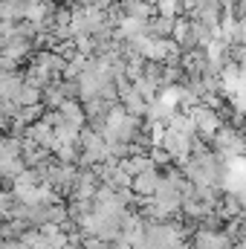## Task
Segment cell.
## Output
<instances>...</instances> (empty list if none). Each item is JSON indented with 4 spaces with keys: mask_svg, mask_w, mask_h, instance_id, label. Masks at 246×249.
Returning <instances> with one entry per match:
<instances>
[{
    "mask_svg": "<svg viewBox=\"0 0 246 249\" xmlns=\"http://www.w3.org/2000/svg\"><path fill=\"white\" fill-rule=\"evenodd\" d=\"M159 142H162V148H165L168 157H174V160H185V157H188V145H191V139H188L185 133H177V130L168 127V130L162 133Z\"/></svg>",
    "mask_w": 246,
    "mask_h": 249,
    "instance_id": "obj_1",
    "label": "cell"
},
{
    "mask_svg": "<svg viewBox=\"0 0 246 249\" xmlns=\"http://www.w3.org/2000/svg\"><path fill=\"white\" fill-rule=\"evenodd\" d=\"M157 183H159V174H157V168L151 165V168L139 171V177L133 180V191H139V194H154Z\"/></svg>",
    "mask_w": 246,
    "mask_h": 249,
    "instance_id": "obj_2",
    "label": "cell"
},
{
    "mask_svg": "<svg viewBox=\"0 0 246 249\" xmlns=\"http://www.w3.org/2000/svg\"><path fill=\"white\" fill-rule=\"evenodd\" d=\"M18 154H20V142L18 139H0V162L15 160Z\"/></svg>",
    "mask_w": 246,
    "mask_h": 249,
    "instance_id": "obj_3",
    "label": "cell"
},
{
    "mask_svg": "<svg viewBox=\"0 0 246 249\" xmlns=\"http://www.w3.org/2000/svg\"><path fill=\"white\" fill-rule=\"evenodd\" d=\"M99 249H105V247H99Z\"/></svg>",
    "mask_w": 246,
    "mask_h": 249,
    "instance_id": "obj_4",
    "label": "cell"
}]
</instances>
